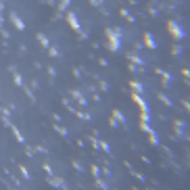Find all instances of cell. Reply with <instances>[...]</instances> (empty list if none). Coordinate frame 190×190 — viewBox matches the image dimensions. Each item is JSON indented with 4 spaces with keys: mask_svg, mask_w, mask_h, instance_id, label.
I'll return each instance as SVG.
<instances>
[{
    "mask_svg": "<svg viewBox=\"0 0 190 190\" xmlns=\"http://www.w3.org/2000/svg\"><path fill=\"white\" fill-rule=\"evenodd\" d=\"M157 73L163 77V82H161V84H163L165 88H169V86H171V75H169V73H165V71H161V69H157Z\"/></svg>",
    "mask_w": 190,
    "mask_h": 190,
    "instance_id": "10",
    "label": "cell"
},
{
    "mask_svg": "<svg viewBox=\"0 0 190 190\" xmlns=\"http://www.w3.org/2000/svg\"><path fill=\"white\" fill-rule=\"evenodd\" d=\"M105 36L109 40V50L111 52H117V50H121V42H119V36L113 32V27H107L105 29Z\"/></svg>",
    "mask_w": 190,
    "mask_h": 190,
    "instance_id": "1",
    "label": "cell"
},
{
    "mask_svg": "<svg viewBox=\"0 0 190 190\" xmlns=\"http://www.w3.org/2000/svg\"><path fill=\"white\" fill-rule=\"evenodd\" d=\"M171 52H173V55H182V46H180V44H175V46L171 48Z\"/></svg>",
    "mask_w": 190,
    "mask_h": 190,
    "instance_id": "25",
    "label": "cell"
},
{
    "mask_svg": "<svg viewBox=\"0 0 190 190\" xmlns=\"http://www.w3.org/2000/svg\"><path fill=\"white\" fill-rule=\"evenodd\" d=\"M11 23H13V25H15L19 32H21V29H25V23L21 21V17L17 15V13H11Z\"/></svg>",
    "mask_w": 190,
    "mask_h": 190,
    "instance_id": "6",
    "label": "cell"
},
{
    "mask_svg": "<svg viewBox=\"0 0 190 190\" xmlns=\"http://www.w3.org/2000/svg\"><path fill=\"white\" fill-rule=\"evenodd\" d=\"M113 117L117 119V123H121V125L125 128V117H123V113H121V111H117V109H115V111H113Z\"/></svg>",
    "mask_w": 190,
    "mask_h": 190,
    "instance_id": "12",
    "label": "cell"
},
{
    "mask_svg": "<svg viewBox=\"0 0 190 190\" xmlns=\"http://www.w3.org/2000/svg\"><path fill=\"white\" fill-rule=\"evenodd\" d=\"M13 82H15L17 86H23V84H21L23 79H21V75H19V73H13Z\"/></svg>",
    "mask_w": 190,
    "mask_h": 190,
    "instance_id": "24",
    "label": "cell"
},
{
    "mask_svg": "<svg viewBox=\"0 0 190 190\" xmlns=\"http://www.w3.org/2000/svg\"><path fill=\"white\" fill-rule=\"evenodd\" d=\"M119 15H121L125 21H134V17L130 15V11H128V8H121V11H119Z\"/></svg>",
    "mask_w": 190,
    "mask_h": 190,
    "instance_id": "17",
    "label": "cell"
},
{
    "mask_svg": "<svg viewBox=\"0 0 190 190\" xmlns=\"http://www.w3.org/2000/svg\"><path fill=\"white\" fill-rule=\"evenodd\" d=\"M130 61H132L134 65H140V67H144V61L138 57V55H130Z\"/></svg>",
    "mask_w": 190,
    "mask_h": 190,
    "instance_id": "16",
    "label": "cell"
},
{
    "mask_svg": "<svg viewBox=\"0 0 190 190\" xmlns=\"http://www.w3.org/2000/svg\"><path fill=\"white\" fill-rule=\"evenodd\" d=\"M38 40H40V44H42L44 48H50V42H48V38H46L44 34H38Z\"/></svg>",
    "mask_w": 190,
    "mask_h": 190,
    "instance_id": "15",
    "label": "cell"
},
{
    "mask_svg": "<svg viewBox=\"0 0 190 190\" xmlns=\"http://www.w3.org/2000/svg\"><path fill=\"white\" fill-rule=\"evenodd\" d=\"M48 75H50V79H55L57 77V69L55 67H48Z\"/></svg>",
    "mask_w": 190,
    "mask_h": 190,
    "instance_id": "26",
    "label": "cell"
},
{
    "mask_svg": "<svg viewBox=\"0 0 190 190\" xmlns=\"http://www.w3.org/2000/svg\"><path fill=\"white\" fill-rule=\"evenodd\" d=\"M11 130H13V134H15V138H17V142H19V144H25V138H23V134H21L19 130L15 128V125H11Z\"/></svg>",
    "mask_w": 190,
    "mask_h": 190,
    "instance_id": "13",
    "label": "cell"
},
{
    "mask_svg": "<svg viewBox=\"0 0 190 190\" xmlns=\"http://www.w3.org/2000/svg\"><path fill=\"white\" fill-rule=\"evenodd\" d=\"M148 142H151L152 146H159V134L155 132V130H151V132H148Z\"/></svg>",
    "mask_w": 190,
    "mask_h": 190,
    "instance_id": "11",
    "label": "cell"
},
{
    "mask_svg": "<svg viewBox=\"0 0 190 190\" xmlns=\"http://www.w3.org/2000/svg\"><path fill=\"white\" fill-rule=\"evenodd\" d=\"M67 21H69V25H71L75 32H82V27H79V21H77V15H75V13H67Z\"/></svg>",
    "mask_w": 190,
    "mask_h": 190,
    "instance_id": "5",
    "label": "cell"
},
{
    "mask_svg": "<svg viewBox=\"0 0 190 190\" xmlns=\"http://www.w3.org/2000/svg\"><path fill=\"white\" fill-rule=\"evenodd\" d=\"M19 171L23 173V178H25V180H29V171H27V167H25V165H19Z\"/></svg>",
    "mask_w": 190,
    "mask_h": 190,
    "instance_id": "20",
    "label": "cell"
},
{
    "mask_svg": "<svg viewBox=\"0 0 190 190\" xmlns=\"http://www.w3.org/2000/svg\"><path fill=\"white\" fill-rule=\"evenodd\" d=\"M109 123H111V128H117V119H115V117H111V119H109Z\"/></svg>",
    "mask_w": 190,
    "mask_h": 190,
    "instance_id": "33",
    "label": "cell"
},
{
    "mask_svg": "<svg viewBox=\"0 0 190 190\" xmlns=\"http://www.w3.org/2000/svg\"><path fill=\"white\" fill-rule=\"evenodd\" d=\"M96 188H102V190H107L109 186H107V184H105V182H102L100 178H96Z\"/></svg>",
    "mask_w": 190,
    "mask_h": 190,
    "instance_id": "22",
    "label": "cell"
},
{
    "mask_svg": "<svg viewBox=\"0 0 190 190\" xmlns=\"http://www.w3.org/2000/svg\"><path fill=\"white\" fill-rule=\"evenodd\" d=\"M52 128H55V130H57V132L61 134V136H67V130H65V128H61V125H58V123H55V125H52Z\"/></svg>",
    "mask_w": 190,
    "mask_h": 190,
    "instance_id": "21",
    "label": "cell"
},
{
    "mask_svg": "<svg viewBox=\"0 0 190 190\" xmlns=\"http://www.w3.org/2000/svg\"><path fill=\"white\" fill-rule=\"evenodd\" d=\"M71 165H73V167H75V171H82V169H84V167H82V165H79V161H75V159H73V161H71Z\"/></svg>",
    "mask_w": 190,
    "mask_h": 190,
    "instance_id": "29",
    "label": "cell"
},
{
    "mask_svg": "<svg viewBox=\"0 0 190 190\" xmlns=\"http://www.w3.org/2000/svg\"><path fill=\"white\" fill-rule=\"evenodd\" d=\"M100 90H105V92H107V90H109V84H107V82H100Z\"/></svg>",
    "mask_w": 190,
    "mask_h": 190,
    "instance_id": "31",
    "label": "cell"
},
{
    "mask_svg": "<svg viewBox=\"0 0 190 190\" xmlns=\"http://www.w3.org/2000/svg\"><path fill=\"white\" fill-rule=\"evenodd\" d=\"M130 88H132V92H136V94H144V86L140 82H136V79L130 82Z\"/></svg>",
    "mask_w": 190,
    "mask_h": 190,
    "instance_id": "8",
    "label": "cell"
},
{
    "mask_svg": "<svg viewBox=\"0 0 190 190\" xmlns=\"http://www.w3.org/2000/svg\"><path fill=\"white\" fill-rule=\"evenodd\" d=\"M69 4H71V0H61V4H58V15H61L63 11H67Z\"/></svg>",
    "mask_w": 190,
    "mask_h": 190,
    "instance_id": "19",
    "label": "cell"
},
{
    "mask_svg": "<svg viewBox=\"0 0 190 190\" xmlns=\"http://www.w3.org/2000/svg\"><path fill=\"white\" fill-rule=\"evenodd\" d=\"M144 46H146V48H151V50H155V48H157V40H155V36H152V34H144Z\"/></svg>",
    "mask_w": 190,
    "mask_h": 190,
    "instance_id": "7",
    "label": "cell"
},
{
    "mask_svg": "<svg viewBox=\"0 0 190 190\" xmlns=\"http://www.w3.org/2000/svg\"><path fill=\"white\" fill-rule=\"evenodd\" d=\"M98 148H102V151L107 152V155H113V151H111V146H109L107 142H102V140H98Z\"/></svg>",
    "mask_w": 190,
    "mask_h": 190,
    "instance_id": "14",
    "label": "cell"
},
{
    "mask_svg": "<svg viewBox=\"0 0 190 190\" xmlns=\"http://www.w3.org/2000/svg\"><path fill=\"white\" fill-rule=\"evenodd\" d=\"M90 4H92V6H98V4H100V0H90Z\"/></svg>",
    "mask_w": 190,
    "mask_h": 190,
    "instance_id": "35",
    "label": "cell"
},
{
    "mask_svg": "<svg viewBox=\"0 0 190 190\" xmlns=\"http://www.w3.org/2000/svg\"><path fill=\"white\" fill-rule=\"evenodd\" d=\"M132 98H134V102H136V105L140 107V111H146V113L151 111V107H148V102H146V100L142 98V94H136V92H132Z\"/></svg>",
    "mask_w": 190,
    "mask_h": 190,
    "instance_id": "3",
    "label": "cell"
},
{
    "mask_svg": "<svg viewBox=\"0 0 190 190\" xmlns=\"http://www.w3.org/2000/svg\"><path fill=\"white\" fill-rule=\"evenodd\" d=\"M167 32H169L175 40H184L186 38V32H184V27H182L178 21H167Z\"/></svg>",
    "mask_w": 190,
    "mask_h": 190,
    "instance_id": "2",
    "label": "cell"
},
{
    "mask_svg": "<svg viewBox=\"0 0 190 190\" xmlns=\"http://www.w3.org/2000/svg\"><path fill=\"white\" fill-rule=\"evenodd\" d=\"M48 52H50V57H58V50L55 48V46H50V48H48Z\"/></svg>",
    "mask_w": 190,
    "mask_h": 190,
    "instance_id": "30",
    "label": "cell"
},
{
    "mask_svg": "<svg viewBox=\"0 0 190 190\" xmlns=\"http://www.w3.org/2000/svg\"><path fill=\"white\" fill-rule=\"evenodd\" d=\"M140 119H142V121H146V123H148V121H151V115L146 113V111H140Z\"/></svg>",
    "mask_w": 190,
    "mask_h": 190,
    "instance_id": "23",
    "label": "cell"
},
{
    "mask_svg": "<svg viewBox=\"0 0 190 190\" xmlns=\"http://www.w3.org/2000/svg\"><path fill=\"white\" fill-rule=\"evenodd\" d=\"M48 184H50L52 188H67L65 180H61V178H52V175H48Z\"/></svg>",
    "mask_w": 190,
    "mask_h": 190,
    "instance_id": "4",
    "label": "cell"
},
{
    "mask_svg": "<svg viewBox=\"0 0 190 190\" xmlns=\"http://www.w3.org/2000/svg\"><path fill=\"white\" fill-rule=\"evenodd\" d=\"M71 96H73V98H75L77 102H79V105H82V107H86V105H88V100H86V96L82 94V92H77V90H71Z\"/></svg>",
    "mask_w": 190,
    "mask_h": 190,
    "instance_id": "9",
    "label": "cell"
},
{
    "mask_svg": "<svg viewBox=\"0 0 190 190\" xmlns=\"http://www.w3.org/2000/svg\"><path fill=\"white\" fill-rule=\"evenodd\" d=\"M42 169L46 171V173H48V175H52V167H50V165H48V163H44V165H42Z\"/></svg>",
    "mask_w": 190,
    "mask_h": 190,
    "instance_id": "28",
    "label": "cell"
},
{
    "mask_svg": "<svg viewBox=\"0 0 190 190\" xmlns=\"http://www.w3.org/2000/svg\"><path fill=\"white\" fill-rule=\"evenodd\" d=\"M157 98H159V100H161V102H163V105H167V107H171V105H173V102H171L169 98H167V96H165V94H161V92H159V94H157Z\"/></svg>",
    "mask_w": 190,
    "mask_h": 190,
    "instance_id": "18",
    "label": "cell"
},
{
    "mask_svg": "<svg viewBox=\"0 0 190 190\" xmlns=\"http://www.w3.org/2000/svg\"><path fill=\"white\" fill-rule=\"evenodd\" d=\"M36 151H40V152H42V155H48V152H50V151H46V148H44V146H38V148H36Z\"/></svg>",
    "mask_w": 190,
    "mask_h": 190,
    "instance_id": "34",
    "label": "cell"
},
{
    "mask_svg": "<svg viewBox=\"0 0 190 190\" xmlns=\"http://www.w3.org/2000/svg\"><path fill=\"white\" fill-rule=\"evenodd\" d=\"M92 175H94V178H100V169H98V167H96V165H92Z\"/></svg>",
    "mask_w": 190,
    "mask_h": 190,
    "instance_id": "27",
    "label": "cell"
},
{
    "mask_svg": "<svg viewBox=\"0 0 190 190\" xmlns=\"http://www.w3.org/2000/svg\"><path fill=\"white\" fill-rule=\"evenodd\" d=\"M0 34H2V38H4V40H8V32H6V29L0 27Z\"/></svg>",
    "mask_w": 190,
    "mask_h": 190,
    "instance_id": "32",
    "label": "cell"
}]
</instances>
